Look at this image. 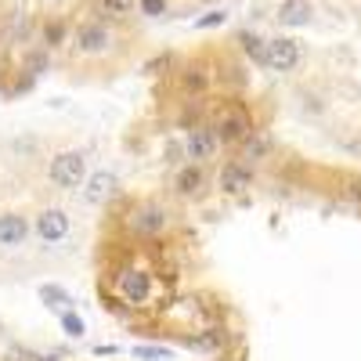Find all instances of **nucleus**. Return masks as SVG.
<instances>
[{
	"mask_svg": "<svg viewBox=\"0 0 361 361\" xmlns=\"http://www.w3.org/2000/svg\"><path fill=\"white\" fill-rule=\"evenodd\" d=\"M62 329H66V336H76V340L87 333V325H83V318L76 311H62Z\"/></svg>",
	"mask_w": 361,
	"mask_h": 361,
	"instance_id": "obj_20",
	"label": "nucleus"
},
{
	"mask_svg": "<svg viewBox=\"0 0 361 361\" xmlns=\"http://www.w3.org/2000/svg\"><path fill=\"white\" fill-rule=\"evenodd\" d=\"M300 58H304V51H300V44L293 37H275V40H267L264 69H271V73H293L300 66Z\"/></svg>",
	"mask_w": 361,
	"mask_h": 361,
	"instance_id": "obj_8",
	"label": "nucleus"
},
{
	"mask_svg": "<svg viewBox=\"0 0 361 361\" xmlns=\"http://www.w3.org/2000/svg\"><path fill=\"white\" fill-rule=\"evenodd\" d=\"M228 15L224 11H209V15H202V18H195V29H214V25H221Z\"/></svg>",
	"mask_w": 361,
	"mask_h": 361,
	"instance_id": "obj_25",
	"label": "nucleus"
},
{
	"mask_svg": "<svg viewBox=\"0 0 361 361\" xmlns=\"http://www.w3.org/2000/svg\"><path fill=\"white\" fill-rule=\"evenodd\" d=\"M217 188L224 195H246L253 188V170L243 163V159H228L221 170H217Z\"/></svg>",
	"mask_w": 361,
	"mask_h": 361,
	"instance_id": "obj_10",
	"label": "nucleus"
},
{
	"mask_svg": "<svg viewBox=\"0 0 361 361\" xmlns=\"http://www.w3.org/2000/svg\"><path fill=\"white\" fill-rule=\"evenodd\" d=\"M25 238H29V221L22 214H0V250L15 253L25 246Z\"/></svg>",
	"mask_w": 361,
	"mask_h": 361,
	"instance_id": "obj_11",
	"label": "nucleus"
},
{
	"mask_svg": "<svg viewBox=\"0 0 361 361\" xmlns=\"http://www.w3.org/2000/svg\"><path fill=\"white\" fill-rule=\"evenodd\" d=\"M206 188V170L199 163H185L173 173V195L177 199H195Z\"/></svg>",
	"mask_w": 361,
	"mask_h": 361,
	"instance_id": "obj_12",
	"label": "nucleus"
},
{
	"mask_svg": "<svg viewBox=\"0 0 361 361\" xmlns=\"http://www.w3.org/2000/svg\"><path fill=\"white\" fill-rule=\"evenodd\" d=\"M40 300L47 307H73V296L62 286H40Z\"/></svg>",
	"mask_w": 361,
	"mask_h": 361,
	"instance_id": "obj_19",
	"label": "nucleus"
},
{
	"mask_svg": "<svg viewBox=\"0 0 361 361\" xmlns=\"http://www.w3.org/2000/svg\"><path fill=\"white\" fill-rule=\"evenodd\" d=\"M22 62H25V69H29V73L37 76V73H44V69H47V51H33V54H25Z\"/></svg>",
	"mask_w": 361,
	"mask_h": 361,
	"instance_id": "obj_23",
	"label": "nucleus"
},
{
	"mask_svg": "<svg viewBox=\"0 0 361 361\" xmlns=\"http://www.w3.org/2000/svg\"><path fill=\"white\" fill-rule=\"evenodd\" d=\"M123 224L134 238H163L173 224L170 206H163L159 199H137L130 202V209L123 214Z\"/></svg>",
	"mask_w": 361,
	"mask_h": 361,
	"instance_id": "obj_1",
	"label": "nucleus"
},
{
	"mask_svg": "<svg viewBox=\"0 0 361 361\" xmlns=\"http://www.w3.org/2000/svg\"><path fill=\"white\" fill-rule=\"evenodd\" d=\"M116 192H119V177H116L112 170H94V173L83 180L80 199H83L87 206H105Z\"/></svg>",
	"mask_w": 361,
	"mask_h": 361,
	"instance_id": "obj_9",
	"label": "nucleus"
},
{
	"mask_svg": "<svg viewBox=\"0 0 361 361\" xmlns=\"http://www.w3.org/2000/svg\"><path fill=\"white\" fill-rule=\"evenodd\" d=\"M134 357H141V361H170L173 354L166 347H134Z\"/></svg>",
	"mask_w": 361,
	"mask_h": 361,
	"instance_id": "obj_22",
	"label": "nucleus"
},
{
	"mask_svg": "<svg viewBox=\"0 0 361 361\" xmlns=\"http://www.w3.org/2000/svg\"><path fill=\"white\" fill-rule=\"evenodd\" d=\"M311 15H314L311 0H282V4H279V22H282V25H289V29L307 25V22H311Z\"/></svg>",
	"mask_w": 361,
	"mask_h": 361,
	"instance_id": "obj_14",
	"label": "nucleus"
},
{
	"mask_svg": "<svg viewBox=\"0 0 361 361\" xmlns=\"http://www.w3.org/2000/svg\"><path fill=\"white\" fill-rule=\"evenodd\" d=\"M112 44H116V37L105 22H80L76 33H73V54L76 58H102V54L112 51Z\"/></svg>",
	"mask_w": 361,
	"mask_h": 361,
	"instance_id": "obj_5",
	"label": "nucleus"
},
{
	"mask_svg": "<svg viewBox=\"0 0 361 361\" xmlns=\"http://www.w3.org/2000/svg\"><path fill=\"white\" fill-rule=\"evenodd\" d=\"M87 152L80 148H69V152H58L47 166V180L58 192H80L83 180H87Z\"/></svg>",
	"mask_w": 361,
	"mask_h": 361,
	"instance_id": "obj_3",
	"label": "nucleus"
},
{
	"mask_svg": "<svg viewBox=\"0 0 361 361\" xmlns=\"http://www.w3.org/2000/svg\"><path fill=\"white\" fill-rule=\"evenodd\" d=\"M238 148H243V163H246V166H250V163H264V159L271 156V148H275V137H271L267 130H253Z\"/></svg>",
	"mask_w": 361,
	"mask_h": 361,
	"instance_id": "obj_13",
	"label": "nucleus"
},
{
	"mask_svg": "<svg viewBox=\"0 0 361 361\" xmlns=\"http://www.w3.org/2000/svg\"><path fill=\"white\" fill-rule=\"evenodd\" d=\"M152 289H156V282H152V271H148V267H141V264H123V267L116 271V293H119V300H123V304L145 307L148 300H152Z\"/></svg>",
	"mask_w": 361,
	"mask_h": 361,
	"instance_id": "obj_4",
	"label": "nucleus"
},
{
	"mask_svg": "<svg viewBox=\"0 0 361 361\" xmlns=\"http://www.w3.org/2000/svg\"><path fill=\"white\" fill-rule=\"evenodd\" d=\"M238 44H243V51L253 58L257 66H264V54H267V40H260L257 33H238Z\"/></svg>",
	"mask_w": 361,
	"mask_h": 361,
	"instance_id": "obj_18",
	"label": "nucleus"
},
{
	"mask_svg": "<svg viewBox=\"0 0 361 361\" xmlns=\"http://www.w3.org/2000/svg\"><path fill=\"white\" fill-rule=\"evenodd\" d=\"M163 156H166V166H173V170H180V166H185V159H188L185 156V145H177V141H166V152Z\"/></svg>",
	"mask_w": 361,
	"mask_h": 361,
	"instance_id": "obj_21",
	"label": "nucleus"
},
{
	"mask_svg": "<svg viewBox=\"0 0 361 361\" xmlns=\"http://www.w3.org/2000/svg\"><path fill=\"white\" fill-rule=\"evenodd\" d=\"M221 343H224V333H221V329H202V333L188 336V347H192V350H217Z\"/></svg>",
	"mask_w": 361,
	"mask_h": 361,
	"instance_id": "obj_17",
	"label": "nucleus"
},
{
	"mask_svg": "<svg viewBox=\"0 0 361 361\" xmlns=\"http://www.w3.org/2000/svg\"><path fill=\"white\" fill-rule=\"evenodd\" d=\"M214 134H217V141L221 145H228V148H235V145H243L257 127H253V116H250V109L243 105V102H224V105H217V112H214Z\"/></svg>",
	"mask_w": 361,
	"mask_h": 361,
	"instance_id": "obj_2",
	"label": "nucleus"
},
{
	"mask_svg": "<svg viewBox=\"0 0 361 361\" xmlns=\"http://www.w3.org/2000/svg\"><path fill=\"white\" fill-rule=\"evenodd\" d=\"M73 231V217L66 214L62 206H44L37 221H33V235H37V243L40 246H58V243H66Z\"/></svg>",
	"mask_w": 361,
	"mask_h": 361,
	"instance_id": "obj_6",
	"label": "nucleus"
},
{
	"mask_svg": "<svg viewBox=\"0 0 361 361\" xmlns=\"http://www.w3.org/2000/svg\"><path fill=\"white\" fill-rule=\"evenodd\" d=\"M217 152H221V141H217L214 127H209V123L188 127V134H185V156H188V163L206 166V163L217 159Z\"/></svg>",
	"mask_w": 361,
	"mask_h": 361,
	"instance_id": "obj_7",
	"label": "nucleus"
},
{
	"mask_svg": "<svg viewBox=\"0 0 361 361\" xmlns=\"http://www.w3.org/2000/svg\"><path fill=\"white\" fill-rule=\"evenodd\" d=\"M137 4H141L145 15H163L166 11V0H137Z\"/></svg>",
	"mask_w": 361,
	"mask_h": 361,
	"instance_id": "obj_26",
	"label": "nucleus"
},
{
	"mask_svg": "<svg viewBox=\"0 0 361 361\" xmlns=\"http://www.w3.org/2000/svg\"><path fill=\"white\" fill-rule=\"evenodd\" d=\"M137 8V0H98V15H105L109 22H127Z\"/></svg>",
	"mask_w": 361,
	"mask_h": 361,
	"instance_id": "obj_15",
	"label": "nucleus"
},
{
	"mask_svg": "<svg viewBox=\"0 0 361 361\" xmlns=\"http://www.w3.org/2000/svg\"><path fill=\"white\" fill-rule=\"evenodd\" d=\"M62 37H66V25H62V22H47V25H44V40H47V47H54Z\"/></svg>",
	"mask_w": 361,
	"mask_h": 361,
	"instance_id": "obj_24",
	"label": "nucleus"
},
{
	"mask_svg": "<svg viewBox=\"0 0 361 361\" xmlns=\"http://www.w3.org/2000/svg\"><path fill=\"white\" fill-rule=\"evenodd\" d=\"M180 87L188 90V94H202V90L209 87V73H206V66H185V73H180Z\"/></svg>",
	"mask_w": 361,
	"mask_h": 361,
	"instance_id": "obj_16",
	"label": "nucleus"
}]
</instances>
